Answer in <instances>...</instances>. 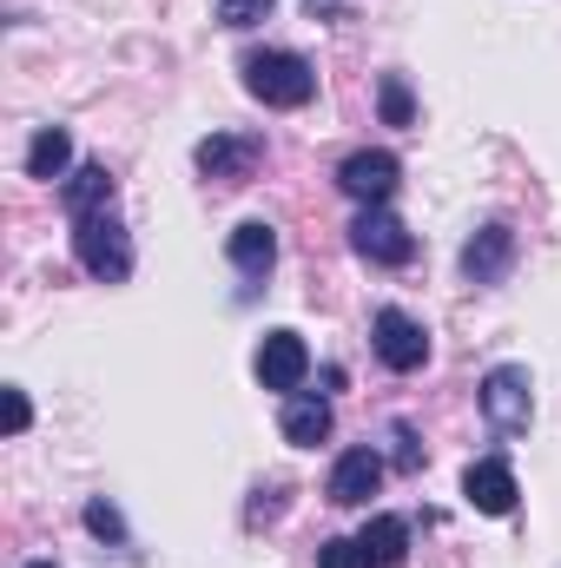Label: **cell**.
Instances as JSON below:
<instances>
[{"label": "cell", "mask_w": 561, "mask_h": 568, "mask_svg": "<svg viewBox=\"0 0 561 568\" xmlns=\"http://www.w3.org/2000/svg\"><path fill=\"white\" fill-rule=\"evenodd\" d=\"M245 93L265 100V106H304V100L317 93V73H310L304 53H290V47H265V53L245 60Z\"/></svg>", "instance_id": "obj_1"}, {"label": "cell", "mask_w": 561, "mask_h": 568, "mask_svg": "<svg viewBox=\"0 0 561 568\" xmlns=\"http://www.w3.org/2000/svg\"><path fill=\"white\" fill-rule=\"evenodd\" d=\"M73 252H80V265H86L100 284L133 278V239H126V225H120L113 212L73 219Z\"/></svg>", "instance_id": "obj_2"}, {"label": "cell", "mask_w": 561, "mask_h": 568, "mask_svg": "<svg viewBox=\"0 0 561 568\" xmlns=\"http://www.w3.org/2000/svg\"><path fill=\"white\" fill-rule=\"evenodd\" d=\"M482 417H489V429L496 436H522L529 429V417H536V384H529V371L522 364H496L489 377H482Z\"/></svg>", "instance_id": "obj_3"}, {"label": "cell", "mask_w": 561, "mask_h": 568, "mask_svg": "<svg viewBox=\"0 0 561 568\" xmlns=\"http://www.w3.org/2000/svg\"><path fill=\"white\" fill-rule=\"evenodd\" d=\"M198 172L205 179H218V185H245L258 165H265V140L258 133H212V140H198Z\"/></svg>", "instance_id": "obj_4"}, {"label": "cell", "mask_w": 561, "mask_h": 568, "mask_svg": "<svg viewBox=\"0 0 561 568\" xmlns=\"http://www.w3.org/2000/svg\"><path fill=\"white\" fill-rule=\"evenodd\" d=\"M350 245H357V258H370V265H410V258H417V239H410L404 219H390L384 205H364V212H357Z\"/></svg>", "instance_id": "obj_5"}, {"label": "cell", "mask_w": 561, "mask_h": 568, "mask_svg": "<svg viewBox=\"0 0 561 568\" xmlns=\"http://www.w3.org/2000/svg\"><path fill=\"white\" fill-rule=\"evenodd\" d=\"M397 179H404V165H397V152H384V145H364V152H350V159L337 165V185H344L357 205H384V199L397 192Z\"/></svg>", "instance_id": "obj_6"}, {"label": "cell", "mask_w": 561, "mask_h": 568, "mask_svg": "<svg viewBox=\"0 0 561 568\" xmlns=\"http://www.w3.org/2000/svg\"><path fill=\"white\" fill-rule=\"evenodd\" d=\"M252 371H258V384H265V390H284V397H290V390L310 377V351H304V337H297V331H265V344H258Z\"/></svg>", "instance_id": "obj_7"}, {"label": "cell", "mask_w": 561, "mask_h": 568, "mask_svg": "<svg viewBox=\"0 0 561 568\" xmlns=\"http://www.w3.org/2000/svg\"><path fill=\"white\" fill-rule=\"evenodd\" d=\"M370 344H377V357L390 364V371H422V357H429V337H422V324L410 311H377V324H370Z\"/></svg>", "instance_id": "obj_8"}, {"label": "cell", "mask_w": 561, "mask_h": 568, "mask_svg": "<svg viewBox=\"0 0 561 568\" xmlns=\"http://www.w3.org/2000/svg\"><path fill=\"white\" fill-rule=\"evenodd\" d=\"M462 496H469V509H482V516H509L522 489H516V469H509L502 456H482V463L462 469Z\"/></svg>", "instance_id": "obj_9"}, {"label": "cell", "mask_w": 561, "mask_h": 568, "mask_svg": "<svg viewBox=\"0 0 561 568\" xmlns=\"http://www.w3.org/2000/svg\"><path fill=\"white\" fill-rule=\"evenodd\" d=\"M509 265H516V225H482L462 245V278L469 284H502Z\"/></svg>", "instance_id": "obj_10"}, {"label": "cell", "mask_w": 561, "mask_h": 568, "mask_svg": "<svg viewBox=\"0 0 561 568\" xmlns=\"http://www.w3.org/2000/svg\"><path fill=\"white\" fill-rule=\"evenodd\" d=\"M377 483H384V456H377V449H344L337 469H330V503L357 509V503L377 496Z\"/></svg>", "instance_id": "obj_11"}, {"label": "cell", "mask_w": 561, "mask_h": 568, "mask_svg": "<svg viewBox=\"0 0 561 568\" xmlns=\"http://www.w3.org/2000/svg\"><path fill=\"white\" fill-rule=\"evenodd\" d=\"M60 205H67V219L113 212V172H106V165H73V172L60 179Z\"/></svg>", "instance_id": "obj_12"}, {"label": "cell", "mask_w": 561, "mask_h": 568, "mask_svg": "<svg viewBox=\"0 0 561 568\" xmlns=\"http://www.w3.org/2000/svg\"><path fill=\"white\" fill-rule=\"evenodd\" d=\"M225 258H232L245 278H265V272L278 265V232H272L265 219H245V225L225 239Z\"/></svg>", "instance_id": "obj_13"}, {"label": "cell", "mask_w": 561, "mask_h": 568, "mask_svg": "<svg viewBox=\"0 0 561 568\" xmlns=\"http://www.w3.org/2000/svg\"><path fill=\"white\" fill-rule=\"evenodd\" d=\"M324 436H330V404H324V397H297V390H290V404H284V443L317 449Z\"/></svg>", "instance_id": "obj_14"}, {"label": "cell", "mask_w": 561, "mask_h": 568, "mask_svg": "<svg viewBox=\"0 0 561 568\" xmlns=\"http://www.w3.org/2000/svg\"><path fill=\"white\" fill-rule=\"evenodd\" d=\"M67 165H73V140L60 126H40L27 145V179H67Z\"/></svg>", "instance_id": "obj_15"}, {"label": "cell", "mask_w": 561, "mask_h": 568, "mask_svg": "<svg viewBox=\"0 0 561 568\" xmlns=\"http://www.w3.org/2000/svg\"><path fill=\"white\" fill-rule=\"evenodd\" d=\"M364 549L377 556V568H397L410 556V523H404V516H377V523L364 529Z\"/></svg>", "instance_id": "obj_16"}, {"label": "cell", "mask_w": 561, "mask_h": 568, "mask_svg": "<svg viewBox=\"0 0 561 568\" xmlns=\"http://www.w3.org/2000/svg\"><path fill=\"white\" fill-rule=\"evenodd\" d=\"M317 568H377V556L364 549V536L350 542V536H330L324 549H317Z\"/></svg>", "instance_id": "obj_17"}, {"label": "cell", "mask_w": 561, "mask_h": 568, "mask_svg": "<svg viewBox=\"0 0 561 568\" xmlns=\"http://www.w3.org/2000/svg\"><path fill=\"white\" fill-rule=\"evenodd\" d=\"M377 100H384V120H390V126H410V120H417V100H410V87H404V73H384V87H377Z\"/></svg>", "instance_id": "obj_18"}, {"label": "cell", "mask_w": 561, "mask_h": 568, "mask_svg": "<svg viewBox=\"0 0 561 568\" xmlns=\"http://www.w3.org/2000/svg\"><path fill=\"white\" fill-rule=\"evenodd\" d=\"M272 7L278 0H218V27H258L272 20Z\"/></svg>", "instance_id": "obj_19"}, {"label": "cell", "mask_w": 561, "mask_h": 568, "mask_svg": "<svg viewBox=\"0 0 561 568\" xmlns=\"http://www.w3.org/2000/svg\"><path fill=\"white\" fill-rule=\"evenodd\" d=\"M86 529H93V536H106V542H126V523H120V509H113V503H86Z\"/></svg>", "instance_id": "obj_20"}, {"label": "cell", "mask_w": 561, "mask_h": 568, "mask_svg": "<svg viewBox=\"0 0 561 568\" xmlns=\"http://www.w3.org/2000/svg\"><path fill=\"white\" fill-rule=\"evenodd\" d=\"M27 424H33V410H27V390H7V436H20Z\"/></svg>", "instance_id": "obj_21"}, {"label": "cell", "mask_w": 561, "mask_h": 568, "mask_svg": "<svg viewBox=\"0 0 561 568\" xmlns=\"http://www.w3.org/2000/svg\"><path fill=\"white\" fill-rule=\"evenodd\" d=\"M33 568H47V562H33Z\"/></svg>", "instance_id": "obj_22"}]
</instances>
